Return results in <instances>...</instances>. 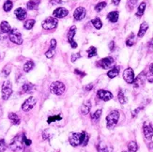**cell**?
I'll return each mask as SVG.
<instances>
[{"label": "cell", "instance_id": "cell-1", "mask_svg": "<svg viewBox=\"0 0 153 152\" xmlns=\"http://www.w3.org/2000/svg\"><path fill=\"white\" fill-rule=\"evenodd\" d=\"M89 140L88 134L85 131H82V133H72L70 134L69 137V142L71 146L72 147H79V146H86Z\"/></svg>", "mask_w": 153, "mask_h": 152}, {"label": "cell", "instance_id": "cell-2", "mask_svg": "<svg viewBox=\"0 0 153 152\" xmlns=\"http://www.w3.org/2000/svg\"><path fill=\"white\" fill-rule=\"evenodd\" d=\"M25 134H18L16 135L14 138L12 139V141L10 144V148L12 151H19L23 148L24 146V138H25Z\"/></svg>", "mask_w": 153, "mask_h": 152}, {"label": "cell", "instance_id": "cell-3", "mask_svg": "<svg viewBox=\"0 0 153 152\" xmlns=\"http://www.w3.org/2000/svg\"><path fill=\"white\" fill-rule=\"evenodd\" d=\"M119 119V112L117 110L112 111L111 113L106 116V124L108 129H113L116 127Z\"/></svg>", "mask_w": 153, "mask_h": 152}, {"label": "cell", "instance_id": "cell-4", "mask_svg": "<svg viewBox=\"0 0 153 152\" xmlns=\"http://www.w3.org/2000/svg\"><path fill=\"white\" fill-rule=\"evenodd\" d=\"M65 85L62 82L56 81L54 83H52L50 85V90L52 93H54L56 95H62L65 92Z\"/></svg>", "mask_w": 153, "mask_h": 152}, {"label": "cell", "instance_id": "cell-5", "mask_svg": "<svg viewBox=\"0 0 153 152\" xmlns=\"http://www.w3.org/2000/svg\"><path fill=\"white\" fill-rule=\"evenodd\" d=\"M12 94V85L10 81H5L2 85V99L4 101L9 100Z\"/></svg>", "mask_w": 153, "mask_h": 152}, {"label": "cell", "instance_id": "cell-6", "mask_svg": "<svg viewBox=\"0 0 153 152\" xmlns=\"http://www.w3.org/2000/svg\"><path fill=\"white\" fill-rule=\"evenodd\" d=\"M57 19L55 17H48L46 18L44 21L42 22V28L46 30H51V29H55L57 27Z\"/></svg>", "mask_w": 153, "mask_h": 152}, {"label": "cell", "instance_id": "cell-7", "mask_svg": "<svg viewBox=\"0 0 153 152\" xmlns=\"http://www.w3.org/2000/svg\"><path fill=\"white\" fill-rule=\"evenodd\" d=\"M9 38L10 39V42L13 43H15L17 45H21L23 43V38L21 33L17 29H11L10 32L9 33Z\"/></svg>", "mask_w": 153, "mask_h": 152}, {"label": "cell", "instance_id": "cell-8", "mask_svg": "<svg viewBox=\"0 0 153 152\" xmlns=\"http://www.w3.org/2000/svg\"><path fill=\"white\" fill-rule=\"evenodd\" d=\"M36 103H37V99L35 97H29L22 104V110L25 112H28L35 106Z\"/></svg>", "mask_w": 153, "mask_h": 152}, {"label": "cell", "instance_id": "cell-9", "mask_svg": "<svg viewBox=\"0 0 153 152\" xmlns=\"http://www.w3.org/2000/svg\"><path fill=\"white\" fill-rule=\"evenodd\" d=\"M123 79L125 80L126 83H128V84H134V79H135L134 70H132L131 68L126 69L124 70V72H123Z\"/></svg>", "mask_w": 153, "mask_h": 152}, {"label": "cell", "instance_id": "cell-10", "mask_svg": "<svg viewBox=\"0 0 153 152\" xmlns=\"http://www.w3.org/2000/svg\"><path fill=\"white\" fill-rule=\"evenodd\" d=\"M113 64H114V58L108 56V57H104L101 59V60L97 63V66L102 69L106 70V69H109Z\"/></svg>", "mask_w": 153, "mask_h": 152}, {"label": "cell", "instance_id": "cell-11", "mask_svg": "<svg viewBox=\"0 0 153 152\" xmlns=\"http://www.w3.org/2000/svg\"><path fill=\"white\" fill-rule=\"evenodd\" d=\"M97 96L101 99L103 102H108L113 99V94L108 90H104V89H100L97 92Z\"/></svg>", "mask_w": 153, "mask_h": 152}, {"label": "cell", "instance_id": "cell-12", "mask_svg": "<svg viewBox=\"0 0 153 152\" xmlns=\"http://www.w3.org/2000/svg\"><path fill=\"white\" fill-rule=\"evenodd\" d=\"M85 14L86 10L84 7H78L74 13V18L76 21H81V20H83L85 17Z\"/></svg>", "mask_w": 153, "mask_h": 152}, {"label": "cell", "instance_id": "cell-13", "mask_svg": "<svg viewBox=\"0 0 153 152\" xmlns=\"http://www.w3.org/2000/svg\"><path fill=\"white\" fill-rule=\"evenodd\" d=\"M143 130H144V135L146 137V139L150 140L153 136V128L151 125L149 123H145L143 127Z\"/></svg>", "mask_w": 153, "mask_h": 152}, {"label": "cell", "instance_id": "cell-14", "mask_svg": "<svg viewBox=\"0 0 153 152\" xmlns=\"http://www.w3.org/2000/svg\"><path fill=\"white\" fill-rule=\"evenodd\" d=\"M69 14V11L68 10H66L65 8H58L56 10H54L53 12V15H54L55 18L56 19H61V18H64Z\"/></svg>", "mask_w": 153, "mask_h": 152}, {"label": "cell", "instance_id": "cell-15", "mask_svg": "<svg viewBox=\"0 0 153 152\" xmlns=\"http://www.w3.org/2000/svg\"><path fill=\"white\" fill-rule=\"evenodd\" d=\"M15 13V16L18 20H20V21H23V20H25L26 18V14H27V12H26V10L23 8H18L17 10H15L14 11Z\"/></svg>", "mask_w": 153, "mask_h": 152}, {"label": "cell", "instance_id": "cell-16", "mask_svg": "<svg viewBox=\"0 0 153 152\" xmlns=\"http://www.w3.org/2000/svg\"><path fill=\"white\" fill-rule=\"evenodd\" d=\"M90 109H91V103L89 101H86L83 103L82 105V107H81V113L85 116V115H88L89 114V112H90Z\"/></svg>", "mask_w": 153, "mask_h": 152}, {"label": "cell", "instance_id": "cell-17", "mask_svg": "<svg viewBox=\"0 0 153 152\" xmlns=\"http://www.w3.org/2000/svg\"><path fill=\"white\" fill-rule=\"evenodd\" d=\"M35 88V85L31 83H25L22 87V93H31L33 89Z\"/></svg>", "mask_w": 153, "mask_h": 152}, {"label": "cell", "instance_id": "cell-18", "mask_svg": "<svg viewBox=\"0 0 153 152\" xmlns=\"http://www.w3.org/2000/svg\"><path fill=\"white\" fill-rule=\"evenodd\" d=\"M145 78H146V76H145V73H144V72H142V73L139 74V75L134 79V87H140V85H142L144 84Z\"/></svg>", "mask_w": 153, "mask_h": 152}, {"label": "cell", "instance_id": "cell-19", "mask_svg": "<svg viewBox=\"0 0 153 152\" xmlns=\"http://www.w3.org/2000/svg\"><path fill=\"white\" fill-rule=\"evenodd\" d=\"M148 29H149V24H148V23L147 22L142 23L141 25H140V28H139V31H138V37L139 38L144 37Z\"/></svg>", "mask_w": 153, "mask_h": 152}, {"label": "cell", "instance_id": "cell-20", "mask_svg": "<svg viewBox=\"0 0 153 152\" xmlns=\"http://www.w3.org/2000/svg\"><path fill=\"white\" fill-rule=\"evenodd\" d=\"M41 3V0H30V1L27 2L26 4V7H27L28 10H38V7Z\"/></svg>", "mask_w": 153, "mask_h": 152}, {"label": "cell", "instance_id": "cell-21", "mask_svg": "<svg viewBox=\"0 0 153 152\" xmlns=\"http://www.w3.org/2000/svg\"><path fill=\"white\" fill-rule=\"evenodd\" d=\"M118 16H119V13L117 11H111L110 13H108L107 19L111 23H117L118 20Z\"/></svg>", "mask_w": 153, "mask_h": 152}, {"label": "cell", "instance_id": "cell-22", "mask_svg": "<svg viewBox=\"0 0 153 152\" xmlns=\"http://www.w3.org/2000/svg\"><path fill=\"white\" fill-rule=\"evenodd\" d=\"M0 30H1V32H3V33H10L11 30V27L8 22L3 21L1 24H0Z\"/></svg>", "mask_w": 153, "mask_h": 152}, {"label": "cell", "instance_id": "cell-23", "mask_svg": "<svg viewBox=\"0 0 153 152\" xmlns=\"http://www.w3.org/2000/svg\"><path fill=\"white\" fill-rule=\"evenodd\" d=\"M9 119L13 125H19L21 120H20V117L15 114V113H10L9 114Z\"/></svg>", "mask_w": 153, "mask_h": 152}, {"label": "cell", "instance_id": "cell-24", "mask_svg": "<svg viewBox=\"0 0 153 152\" xmlns=\"http://www.w3.org/2000/svg\"><path fill=\"white\" fill-rule=\"evenodd\" d=\"M119 73V68L117 67H115V68H113L112 70H110L108 72H107V76L110 78V79H113V78H115L118 75Z\"/></svg>", "mask_w": 153, "mask_h": 152}, {"label": "cell", "instance_id": "cell-25", "mask_svg": "<svg viewBox=\"0 0 153 152\" xmlns=\"http://www.w3.org/2000/svg\"><path fill=\"white\" fill-rule=\"evenodd\" d=\"M34 62H33L32 60H28V61H26L24 65V71L25 72H29L33 68H34Z\"/></svg>", "mask_w": 153, "mask_h": 152}, {"label": "cell", "instance_id": "cell-26", "mask_svg": "<svg viewBox=\"0 0 153 152\" xmlns=\"http://www.w3.org/2000/svg\"><path fill=\"white\" fill-rule=\"evenodd\" d=\"M146 6H147V4H146L145 2H142L140 5H139L138 10H137V12H136V16H137V17H141V16L144 14L145 10H146Z\"/></svg>", "mask_w": 153, "mask_h": 152}, {"label": "cell", "instance_id": "cell-27", "mask_svg": "<svg viewBox=\"0 0 153 152\" xmlns=\"http://www.w3.org/2000/svg\"><path fill=\"white\" fill-rule=\"evenodd\" d=\"M134 43H135V36L134 33H131V34L127 38V39H126V45L131 47V46H132Z\"/></svg>", "mask_w": 153, "mask_h": 152}, {"label": "cell", "instance_id": "cell-28", "mask_svg": "<svg viewBox=\"0 0 153 152\" xmlns=\"http://www.w3.org/2000/svg\"><path fill=\"white\" fill-rule=\"evenodd\" d=\"M35 24V20L34 19H29L27 21H25V24H24V27L27 30H30L33 28V26Z\"/></svg>", "mask_w": 153, "mask_h": 152}, {"label": "cell", "instance_id": "cell-29", "mask_svg": "<svg viewBox=\"0 0 153 152\" xmlns=\"http://www.w3.org/2000/svg\"><path fill=\"white\" fill-rule=\"evenodd\" d=\"M93 26L96 28V29H101L102 27V23L101 21V19L100 18H95V19H93L92 21H91Z\"/></svg>", "mask_w": 153, "mask_h": 152}, {"label": "cell", "instance_id": "cell-30", "mask_svg": "<svg viewBox=\"0 0 153 152\" xmlns=\"http://www.w3.org/2000/svg\"><path fill=\"white\" fill-rule=\"evenodd\" d=\"M128 152H136L138 150V146H137V143L134 141H131L129 143L128 145Z\"/></svg>", "mask_w": 153, "mask_h": 152}, {"label": "cell", "instance_id": "cell-31", "mask_svg": "<svg viewBox=\"0 0 153 152\" xmlns=\"http://www.w3.org/2000/svg\"><path fill=\"white\" fill-rule=\"evenodd\" d=\"M12 7H13V3L12 1H10V0H6L4 5H3V10L6 11V12H8L10 11L11 9H12Z\"/></svg>", "mask_w": 153, "mask_h": 152}, {"label": "cell", "instance_id": "cell-32", "mask_svg": "<svg viewBox=\"0 0 153 152\" xmlns=\"http://www.w3.org/2000/svg\"><path fill=\"white\" fill-rule=\"evenodd\" d=\"M76 33V26L75 25H72L71 27L70 28L69 32H68V35H67V38L68 39H71L74 38V35Z\"/></svg>", "mask_w": 153, "mask_h": 152}, {"label": "cell", "instance_id": "cell-33", "mask_svg": "<svg viewBox=\"0 0 153 152\" xmlns=\"http://www.w3.org/2000/svg\"><path fill=\"white\" fill-rule=\"evenodd\" d=\"M95 56H97V49H96V47H94V46H90L88 50V56L89 58H91Z\"/></svg>", "mask_w": 153, "mask_h": 152}, {"label": "cell", "instance_id": "cell-34", "mask_svg": "<svg viewBox=\"0 0 153 152\" xmlns=\"http://www.w3.org/2000/svg\"><path fill=\"white\" fill-rule=\"evenodd\" d=\"M102 111L100 109V110H97L96 112H94L93 114H91V119L92 120H98L100 117H101L102 116Z\"/></svg>", "mask_w": 153, "mask_h": 152}, {"label": "cell", "instance_id": "cell-35", "mask_svg": "<svg viewBox=\"0 0 153 152\" xmlns=\"http://www.w3.org/2000/svg\"><path fill=\"white\" fill-rule=\"evenodd\" d=\"M106 2H104V1H102V2H100V3H98L96 6H95V10L97 11V12H100V11H102L105 7H106Z\"/></svg>", "mask_w": 153, "mask_h": 152}, {"label": "cell", "instance_id": "cell-36", "mask_svg": "<svg viewBox=\"0 0 153 152\" xmlns=\"http://www.w3.org/2000/svg\"><path fill=\"white\" fill-rule=\"evenodd\" d=\"M118 101L121 104H123V103H125L126 102H127V100H126V97H125L122 90H119V92H118Z\"/></svg>", "mask_w": 153, "mask_h": 152}, {"label": "cell", "instance_id": "cell-37", "mask_svg": "<svg viewBox=\"0 0 153 152\" xmlns=\"http://www.w3.org/2000/svg\"><path fill=\"white\" fill-rule=\"evenodd\" d=\"M62 117L60 116H49L48 119H47V122L48 123H52V122H55V121H57V120H61Z\"/></svg>", "mask_w": 153, "mask_h": 152}, {"label": "cell", "instance_id": "cell-38", "mask_svg": "<svg viewBox=\"0 0 153 152\" xmlns=\"http://www.w3.org/2000/svg\"><path fill=\"white\" fill-rule=\"evenodd\" d=\"M55 54H56V51L54 49H49L47 52L45 53V56H46V57H48V58H52L53 56H55Z\"/></svg>", "mask_w": 153, "mask_h": 152}, {"label": "cell", "instance_id": "cell-39", "mask_svg": "<svg viewBox=\"0 0 153 152\" xmlns=\"http://www.w3.org/2000/svg\"><path fill=\"white\" fill-rule=\"evenodd\" d=\"M7 148V145L4 139H0V152H5Z\"/></svg>", "mask_w": 153, "mask_h": 152}, {"label": "cell", "instance_id": "cell-40", "mask_svg": "<svg viewBox=\"0 0 153 152\" xmlns=\"http://www.w3.org/2000/svg\"><path fill=\"white\" fill-rule=\"evenodd\" d=\"M98 152H108V148H106L104 145L100 144L98 146Z\"/></svg>", "mask_w": 153, "mask_h": 152}, {"label": "cell", "instance_id": "cell-41", "mask_svg": "<svg viewBox=\"0 0 153 152\" xmlns=\"http://www.w3.org/2000/svg\"><path fill=\"white\" fill-rule=\"evenodd\" d=\"M81 57V55H80V53H75V54H72L71 56V62H75L78 58Z\"/></svg>", "mask_w": 153, "mask_h": 152}, {"label": "cell", "instance_id": "cell-42", "mask_svg": "<svg viewBox=\"0 0 153 152\" xmlns=\"http://www.w3.org/2000/svg\"><path fill=\"white\" fill-rule=\"evenodd\" d=\"M68 42H69V43L71 44V48H74V49H75V48H77V42H74V39H68Z\"/></svg>", "mask_w": 153, "mask_h": 152}, {"label": "cell", "instance_id": "cell-43", "mask_svg": "<svg viewBox=\"0 0 153 152\" xmlns=\"http://www.w3.org/2000/svg\"><path fill=\"white\" fill-rule=\"evenodd\" d=\"M56 39H51V42H50V49H56Z\"/></svg>", "mask_w": 153, "mask_h": 152}, {"label": "cell", "instance_id": "cell-44", "mask_svg": "<svg viewBox=\"0 0 153 152\" xmlns=\"http://www.w3.org/2000/svg\"><path fill=\"white\" fill-rule=\"evenodd\" d=\"M148 50L149 52H153V39H150V41L148 42Z\"/></svg>", "mask_w": 153, "mask_h": 152}, {"label": "cell", "instance_id": "cell-45", "mask_svg": "<svg viewBox=\"0 0 153 152\" xmlns=\"http://www.w3.org/2000/svg\"><path fill=\"white\" fill-rule=\"evenodd\" d=\"M3 72H4V74H5L6 76H8V75L10 73V67L9 65H8V66H6V67L4 68Z\"/></svg>", "mask_w": 153, "mask_h": 152}, {"label": "cell", "instance_id": "cell-46", "mask_svg": "<svg viewBox=\"0 0 153 152\" xmlns=\"http://www.w3.org/2000/svg\"><path fill=\"white\" fill-rule=\"evenodd\" d=\"M137 1H138V0H129V1H128V5H129L130 8H134V7L136 5Z\"/></svg>", "mask_w": 153, "mask_h": 152}, {"label": "cell", "instance_id": "cell-47", "mask_svg": "<svg viewBox=\"0 0 153 152\" xmlns=\"http://www.w3.org/2000/svg\"><path fill=\"white\" fill-rule=\"evenodd\" d=\"M74 73H75V74H77V75H80L81 77H84V76H85V72H84V71H81V70H79L78 69H76V70H74Z\"/></svg>", "mask_w": 153, "mask_h": 152}, {"label": "cell", "instance_id": "cell-48", "mask_svg": "<svg viewBox=\"0 0 153 152\" xmlns=\"http://www.w3.org/2000/svg\"><path fill=\"white\" fill-rule=\"evenodd\" d=\"M31 140H29V139H27V138H26L25 136V138H24V144L25 145L26 147H29L30 145H31Z\"/></svg>", "mask_w": 153, "mask_h": 152}, {"label": "cell", "instance_id": "cell-49", "mask_svg": "<svg viewBox=\"0 0 153 152\" xmlns=\"http://www.w3.org/2000/svg\"><path fill=\"white\" fill-rule=\"evenodd\" d=\"M63 2L61 0H51L50 1V4L51 5H59V4H62Z\"/></svg>", "mask_w": 153, "mask_h": 152}, {"label": "cell", "instance_id": "cell-50", "mask_svg": "<svg viewBox=\"0 0 153 152\" xmlns=\"http://www.w3.org/2000/svg\"><path fill=\"white\" fill-rule=\"evenodd\" d=\"M92 88H93V85H92V84H89V85H86V87H85V91H90Z\"/></svg>", "mask_w": 153, "mask_h": 152}, {"label": "cell", "instance_id": "cell-51", "mask_svg": "<svg viewBox=\"0 0 153 152\" xmlns=\"http://www.w3.org/2000/svg\"><path fill=\"white\" fill-rule=\"evenodd\" d=\"M109 49H110V51H113L115 49V42H111L109 43Z\"/></svg>", "mask_w": 153, "mask_h": 152}, {"label": "cell", "instance_id": "cell-52", "mask_svg": "<svg viewBox=\"0 0 153 152\" xmlns=\"http://www.w3.org/2000/svg\"><path fill=\"white\" fill-rule=\"evenodd\" d=\"M141 109H142V107H139V108H137L136 110H134V112H132V116H137V113H138V112L140 111Z\"/></svg>", "mask_w": 153, "mask_h": 152}, {"label": "cell", "instance_id": "cell-53", "mask_svg": "<svg viewBox=\"0 0 153 152\" xmlns=\"http://www.w3.org/2000/svg\"><path fill=\"white\" fill-rule=\"evenodd\" d=\"M112 3L114 4L115 6H117L119 3H120V0H112Z\"/></svg>", "mask_w": 153, "mask_h": 152}, {"label": "cell", "instance_id": "cell-54", "mask_svg": "<svg viewBox=\"0 0 153 152\" xmlns=\"http://www.w3.org/2000/svg\"><path fill=\"white\" fill-rule=\"evenodd\" d=\"M149 72H150V73L153 75V63L150 65V67H149Z\"/></svg>", "mask_w": 153, "mask_h": 152}, {"label": "cell", "instance_id": "cell-55", "mask_svg": "<svg viewBox=\"0 0 153 152\" xmlns=\"http://www.w3.org/2000/svg\"><path fill=\"white\" fill-rule=\"evenodd\" d=\"M1 113H2V110H1V107H0V115H1Z\"/></svg>", "mask_w": 153, "mask_h": 152}, {"label": "cell", "instance_id": "cell-56", "mask_svg": "<svg viewBox=\"0 0 153 152\" xmlns=\"http://www.w3.org/2000/svg\"><path fill=\"white\" fill-rule=\"evenodd\" d=\"M123 152H127V151H123Z\"/></svg>", "mask_w": 153, "mask_h": 152}]
</instances>
